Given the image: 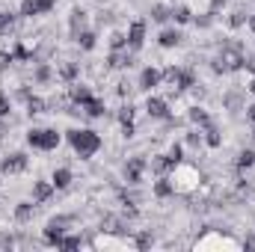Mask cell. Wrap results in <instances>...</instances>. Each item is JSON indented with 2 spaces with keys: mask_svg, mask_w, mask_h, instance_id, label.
Masks as SVG:
<instances>
[{
  "mask_svg": "<svg viewBox=\"0 0 255 252\" xmlns=\"http://www.w3.org/2000/svg\"><path fill=\"white\" fill-rule=\"evenodd\" d=\"M119 202H122L125 208H136V205H139V196H136L133 190L122 187V190H119Z\"/></svg>",
  "mask_w": 255,
  "mask_h": 252,
  "instance_id": "37",
  "label": "cell"
},
{
  "mask_svg": "<svg viewBox=\"0 0 255 252\" xmlns=\"http://www.w3.org/2000/svg\"><path fill=\"white\" fill-rule=\"evenodd\" d=\"M0 247H6V250H12V247H15V241H12L9 235H0Z\"/></svg>",
  "mask_w": 255,
  "mask_h": 252,
  "instance_id": "46",
  "label": "cell"
},
{
  "mask_svg": "<svg viewBox=\"0 0 255 252\" xmlns=\"http://www.w3.org/2000/svg\"><path fill=\"white\" fill-rule=\"evenodd\" d=\"M30 169V157L24 151H12L0 157V175H24Z\"/></svg>",
  "mask_w": 255,
  "mask_h": 252,
  "instance_id": "3",
  "label": "cell"
},
{
  "mask_svg": "<svg viewBox=\"0 0 255 252\" xmlns=\"http://www.w3.org/2000/svg\"><path fill=\"white\" fill-rule=\"evenodd\" d=\"M211 68H214V74H229V65H226L223 57H214L211 60Z\"/></svg>",
  "mask_w": 255,
  "mask_h": 252,
  "instance_id": "42",
  "label": "cell"
},
{
  "mask_svg": "<svg viewBox=\"0 0 255 252\" xmlns=\"http://www.w3.org/2000/svg\"><path fill=\"white\" fill-rule=\"evenodd\" d=\"M202 136H205V145H208V148H220V145H223V130L217 127L214 119L202 127Z\"/></svg>",
  "mask_w": 255,
  "mask_h": 252,
  "instance_id": "17",
  "label": "cell"
},
{
  "mask_svg": "<svg viewBox=\"0 0 255 252\" xmlns=\"http://www.w3.org/2000/svg\"><path fill=\"white\" fill-rule=\"evenodd\" d=\"M196 71H193L190 65H181L178 68V80H175V92H193L196 89Z\"/></svg>",
  "mask_w": 255,
  "mask_h": 252,
  "instance_id": "13",
  "label": "cell"
},
{
  "mask_svg": "<svg viewBox=\"0 0 255 252\" xmlns=\"http://www.w3.org/2000/svg\"><path fill=\"white\" fill-rule=\"evenodd\" d=\"M71 223H74V220H71V217H65V214L54 217V220H48V226H45V244H48V247H57V244H60V238L71 229Z\"/></svg>",
  "mask_w": 255,
  "mask_h": 252,
  "instance_id": "5",
  "label": "cell"
},
{
  "mask_svg": "<svg viewBox=\"0 0 255 252\" xmlns=\"http://www.w3.org/2000/svg\"><path fill=\"white\" fill-rule=\"evenodd\" d=\"M12 57H15V63H36L33 51H30L24 42H15V48H12Z\"/></svg>",
  "mask_w": 255,
  "mask_h": 252,
  "instance_id": "31",
  "label": "cell"
},
{
  "mask_svg": "<svg viewBox=\"0 0 255 252\" xmlns=\"http://www.w3.org/2000/svg\"><path fill=\"white\" fill-rule=\"evenodd\" d=\"M89 98H92V89H89V83H80V80L68 83V101H71V104L83 107V104H86Z\"/></svg>",
  "mask_w": 255,
  "mask_h": 252,
  "instance_id": "11",
  "label": "cell"
},
{
  "mask_svg": "<svg viewBox=\"0 0 255 252\" xmlns=\"http://www.w3.org/2000/svg\"><path fill=\"white\" fill-rule=\"evenodd\" d=\"M107 42H110V51H122V48H128V36L125 33H119V30H113Z\"/></svg>",
  "mask_w": 255,
  "mask_h": 252,
  "instance_id": "38",
  "label": "cell"
},
{
  "mask_svg": "<svg viewBox=\"0 0 255 252\" xmlns=\"http://www.w3.org/2000/svg\"><path fill=\"white\" fill-rule=\"evenodd\" d=\"M244 68H247V71H253V74H255V54H247V63H244Z\"/></svg>",
  "mask_w": 255,
  "mask_h": 252,
  "instance_id": "45",
  "label": "cell"
},
{
  "mask_svg": "<svg viewBox=\"0 0 255 252\" xmlns=\"http://www.w3.org/2000/svg\"><path fill=\"white\" fill-rule=\"evenodd\" d=\"M65 136H68V142H71V148H74V154H77L80 160L95 157V154L101 151V145H104L101 133L92 130V127H71V130H65Z\"/></svg>",
  "mask_w": 255,
  "mask_h": 252,
  "instance_id": "1",
  "label": "cell"
},
{
  "mask_svg": "<svg viewBox=\"0 0 255 252\" xmlns=\"http://www.w3.org/2000/svg\"><path fill=\"white\" fill-rule=\"evenodd\" d=\"M133 244H136V250H148V247H154V235L151 232H139Z\"/></svg>",
  "mask_w": 255,
  "mask_h": 252,
  "instance_id": "39",
  "label": "cell"
},
{
  "mask_svg": "<svg viewBox=\"0 0 255 252\" xmlns=\"http://www.w3.org/2000/svg\"><path fill=\"white\" fill-rule=\"evenodd\" d=\"M181 42H184V36H181L178 27H163L160 36H157V45H160L163 51H172V48H178Z\"/></svg>",
  "mask_w": 255,
  "mask_h": 252,
  "instance_id": "10",
  "label": "cell"
},
{
  "mask_svg": "<svg viewBox=\"0 0 255 252\" xmlns=\"http://www.w3.org/2000/svg\"><path fill=\"white\" fill-rule=\"evenodd\" d=\"M125 36H128V51H142V45H145V21H130Z\"/></svg>",
  "mask_w": 255,
  "mask_h": 252,
  "instance_id": "8",
  "label": "cell"
},
{
  "mask_svg": "<svg viewBox=\"0 0 255 252\" xmlns=\"http://www.w3.org/2000/svg\"><path fill=\"white\" fill-rule=\"evenodd\" d=\"M253 127H255V125H253Z\"/></svg>",
  "mask_w": 255,
  "mask_h": 252,
  "instance_id": "52",
  "label": "cell"
},
{
  "mask_svg": "<svg viewBox=\"0 0 255 252\" xmlns=\"http://www.w3.org/2000/svg\"><path fill=\"white\" fill-rule=\"evenodd\" d=\"M60 130L57 127H30L27 130V145L36 151H57L60 145Z\"/></svg>",
  "mask_w": 255,
  "mask_h": 252,
  "instance_id": "2",
  "label": "cell"
},
{
  "mask_svg": "<svg viewBox=\"0 0 255 252\" xmlns=\"http://www.w3.org/2000/svg\"><path fill=\"white\" fill-rule=\"evenodd\" d=\"M130 65H133V51H128V48L107 54V68H110V71H125Z\"/></svg>",
  "mask_w": 255,
  "mask_h": 252,
  "instance_id": "9",
  "label": "cell"
},
{
  "mask_svg": "<svg viewBox=\"0 0 255 252\" xmlns=\"http://www.w3.org/2000/svg\"><path fill=\"white\" fill-rule=\"evenodd\" d=\"M24 104H27V116H30V119H33V116H42V113L51 110V101H45V98H39V95H30Z\"/></svg>",
  "mask_w": 255,
  "mask_h": 252,
  "instance_id": "24",
  "label": "cell"
},
{
  "mask_svg": "<svg viewBox=\"0 0 255 252\" xmlns=\"http://www.w3.org/2000/svg\"><path fill=\"white\" fill-rule=\"evenodd\" d=\"M18 18H21V15H15V12H0V36H9V33L15 30Z\"/></svg>",
  "mask_w": 255,
  "mask_h": 252,
  "instance_id": "32",
  "label": "cell"
},
{
  "mask_svg": "<svg viewBox=\"0 0 255 252\" xmlns=\"http://www.w3.org/2000/svg\"><path fill=\"white\" fill-rule=\"evenodd\" d=\"M247 18H250V15H247V9H241V6H238V9H232V12H229V27H232V30H241V27H247Z\"/></svg>",
  "mask_w": 255,
  "mask_h": 252,
  "instance_id": "33",
  "label": "cell"
},
{
  "mask_svg": "<svg viewBox=\"0 0 255 252\" xmlns=\"http://www.w3.org/2000/svg\"><path fill=\"white\" fill-rule=\"evenodd\" d=\"M223 107H226V110H232V113H241L247 104H244V95L232 89V92H226V95H223Z\"/></svg>",
  "mask_w": 255,
  "mask_h": 252,
  "instance_id": "29",
  "label": "cell"
},
{
  "mask_svg": "<svg viewBox=\"0 0 255 252\" xmlns=\"http://www.w3.org/2000/svg\"><path fill=\"white\" fill-rule=\"evenodd\" d=\"M187 119H190V125H196V127H205L208 122H211V113H208L205 107H199V104H193L190 110H187Z\"/></svg>",
  "mask_w": 255,
  "mask_h": 252,
  "instance_id": "27",
  "label": "cell"
},
{
  "mask_svg": "<svg viewBox=\"0 0 255 252\" xmlns=\"http://www.w3.org/2000/svg\"><path fill=\"white\" fill-rule=\"evenodd\" d=\"M89 27V15H86V9H71V18H68V30H71V36H77L80 30H86Z\"/></svg>",
  "mask_w": 255,
  "mask_h": 252,
  "instance_id": "18",
  "label": "cell"
},
{
  "mask_svg": "<svg viewBox=\"0 0 255 252\" xmlns=\"http://www.w3.org/2000/svg\"><path fill=\"white\" fill-rule=\"evenodd\" d=\"M80 110H83V116H86V119H104V113H107L104 101H101V98H95V95H92Z\"/></svg>",
  "mask_w": 255,
  "mask_h": 252,
  "instance_id": "21",
  "label": "cell"
},
{
  "mask_svg": "<svg viewBox=\"0 0 255 252\" xmlns=\"http://www.w3.org/2000/svg\"><path fill=\"white\" fill-rule=\"evenodd\" d=\"M148 18H151L154 24H169V21H172V6H166V3H154V6L148 9Z\"/></svg>",
  "mask_w": 255,
  "mask_h": 252,
  "instance_id": "23",
  "label": "cell"
},
{
  "mask_svg": "<svg viewBox=\"0 0 255 252\" xmlns=\"http://www.w3.org/2000/svg\"><path fill=\"white\" fill-rule=\"evenodd\" d=\"M15 63L12 51H0V71H9V65Z\"/></svg>",
  "mask_w": 255,
  "mask_h": 252,
  "instance_id": "43",
  "label": "cell"
},
{
  "mask_svg": "<svg viewBox=\"0 0 255 252\" xmlns=\"http://www.w3.org/2000/svg\"><path fill=\"white\" fill-rule=\"evenodd\" d=\"M247 27H250V33H255V12L247 18Z\"/></svg>",
  "mask_w": 255,
  "mask_h": 252,
  "instance_id": "48",
  "label": "cell"
},
{
  "mask_svg": "<svg viewBox=\"0 0 255 252\" xmlns=\"http://www.w3.org/2000/svg\"><path fill=\"white\" fill-rule=\"evenodd\" d=\"M80 247H83V238H77V235H68V232L60 238V244H57V250H80Z\"/></svg>",
  "mask_w": 255,
  "mask_h": 252,
  "instance_id": "35",
  "label": "cell"
},
{
  "mask_svg": "<svg viewBox=\"0 0 255 252\" xmlns=\"http://www.w3.org/2000/svg\"><path fill=\"white\" fill-rule=\"evenodd\" d=\"M9 113H12V98H9V92L0 89V119H9Z\"/></svg>",
  "mask_w": 255,
  "mask_h": 252,
  "instance_id": "40",
  "label": "cell"
},
{
  "mask_svg": "<svg viewBox=\"0 0 255 252\" xmlns=\"http://www.w3.org/2000/svg\"><path fill=\"white\" fill-rule=\"evenodd\" d=\"M214 18H217V15L208 9V12H202V15H193V24H196L199 30H211V27H214Z\"/></svg>",
  "mask_w": 255,
  "mask_h": 252,
  "instance_id": "36",
  "label": "cell"
},
{
  "mask_svg": "<svg viewBox=\"0 0 255 252\" xmlns=\"http://www.w3.org/2000/svg\"><path fill=\"white\" fill-rule=\"evenodd\" d=\"M157 86H163V71H160V68H154V65H145V68L139 71L136 89H142V92H151V89H157Z\"/></svg>",
  "mask_w": 255,
  "mask_h": 252,
  "instance_id": "7",
  "label": "cell"
},
{
  "mask_svg": "<svg viewBox=\"0 0 255 252\" xmlns=\"http://www.w3.org/2000/svg\"><path fill=\"white\" fill-rule=\"evenodd\" d=\"M57 77L63 80L65 86H68V83H74V80L80 77V63H74V60H65V63L57 68Z\"/></svg>",
  "mask_w": 255,
  "mask_h": 252,
  "instance_id": "20",
  "label": "cell"
},
{
  "mask_svg": "<svg viewBox=\"0 0 255 252\" xmlns=\"http://www.w3.org/2000/svg\"><path fill=\"white\" fill-rule=\"evenodd\" d=\"M57 193V187L51 184V181H33V190H30V196H33V202L36 205H45V202H51V196Z\"/></svg>",
  "mask_w": 255,
  "mask_h": 252,
  "instance_id": "14",
  "label": "cell"
},
{
  "mask_svg": "<svg viewBox=\"0 0 255 252\" xmlns=\"http://www.w3.org/2000/svg\"><path fill=\"white\" fill-rule=\"evenodd\" d=\"M71 39H74V45H77L80 51H95V45H98V33H95V30H89V27H86V30H80V33H77V36H71Z\"/></svg>",
  "mask_w": 255,
  "mask_h": 252,
  "instance_id": "19",
  "label": "cell"
},
{
  "mask_svg": "<svg viewBox=\"0 0 255 252\" xmlns=\"http://www.w3.org/2000/svg\"><path fill=\"white\" fill-rule=\"evenodd\" d=\"M169 157H172L175 163H184V142H172V148H169Z\"/></svg>",
  "mask_w": 255,
  "mask_h": 252,
  "instance_id": "41",
  "label": "cell"
},
{
  "mask_svg": "<svg viewBox=\"0 0 255 252\" xmlns=\"http://www.w3.org/2000/svg\"><path fill=\"white\" fill-rule=\"evenodd\" d=\"M6 133H9V122H6V119H0V139H3Z\"/></svg>",
  "mask_w": 255,
  "mask_h": 252,
  "instance_id": "47",
  "label": "cell"
},
{
  "mask_svg": "<svg viewBox=\"0 0 255 252\" xmlns=\"http://www.w3.org/2000/svg\"><path fill=\"white\" fill-rule=\"evenodd\" d=\"M145 113H148V119H154V122H172L169 101L160 98V95H148V101H145Z\"/></svg>",
  "mask_w": 255,
  "mask_h": 252,
  "instance_id": "6",
  "label": "cell"
},
{
  "mask_svg": "<svg viewBox=\"0 0 255 252\" xmlns=\"http://www.w3.org/2000/svg\"><path fill=\"white\" fill-rule=\"evenodd\" d=\"M184 145H187V148H202V145H205L202 127H196V125H193L190 130H187V136H184Z\"/></svg>",
  "mask_w": 255,
  "mask_h": 252,
  "instance_id": "34",
  "label": "cell"
},
{
  "mask_svg": "<svg viewBox=\"0 0 255 252\" xmlns=\"http://www.w3.org/2000/svg\"><path fill=\"white\" fill-rule=\"evenodd\" d=\"M33 214H36V202L30 199V202H18V205H15V214H12V217H15V223L27 226V223L33 220Z\"/></svg>",
  "mask_w": 255,
  "mask_h": 252,
  "instance_id": "22",
  "label": "cell"
},
{
  "mask_svg": "<svg viewBox=\"0 0 255 252\" xmlns=\"http://www.w3.org/2000/svg\"><path fill=\"white\" fill-rule=\"evenodd\" d=\"M172 21H175L178 27L193 24V9L187 6V3H178V6H172Z\"/></svg>",
  "mask_w": 255,
  "mask_h": 252,
  "instance_id": "28",
  "label": "cell"
},
{
  "mask_svg": "<svg viewBox=\"0 0 255 252\" xmlns=\"http://www.w3.org/2000/svg\"><path fill=\"white\" fill-rule=\"evenodd\" d=\"M151 193H154V199H172V196H175V184H172V178H169V175H157V181H154Z\"/></svg>",
  "mask_w": 255,
  "mask_h": 252,
  "instance_id": "16",
  "label": "cell"
},
{
  "mask_svg": "<svg viewBox=\"0 0 255 252\" xmlns=\"http://www.w3.org/2000/svg\"><path fill=\"white\" fill-rule=\"evenodd\" d=\"M244 110H247V122H250V125H255V101H253V104H247Z\"/></svg>",
  "mask_w": 255,
  "mask_h": 252,
  "instance_id": "44",
  "label": "cell"
},
{
  "mask_svg": "<svg viewBox=\"0 0 255 252\" xmlns=\"http://www.w3.org/2000/svg\"><path fill=\"white\" fill-rule=\"evenodd\" d=\"M54 77H57V68L51 63H36V68H33V83L36 86H48Z\"/></svg>",
  "mask_w": 255,
  "mask_h": 252,
  "instance_id": "15",
  "label": "cell"
},
{
  "mask_svg": "<svg viewBox=\"0 0 255 252\" xmlns=\"http://www.w3.org/2000/svg\"><path fill=\"white\" fill-rule=\"evenodd\" d=\"M175 166H178V163H175L169 154H154V157L148 160V169H151L154 175H172Z\"/></svg>",
  "mask_w": 255,
  "mask_h": 252,
  "instance_id": "12",
  "label": "cell"
},
{
  "mask_svg": "<svg viewBox=\"0 0 255 252\" xmlns=\"http://www.w3.org/2000/svg\"><path fill=\"white\" fill-rule=\"evenodd\" d=\"M145 169H148V160L142 157V154H133V157H128L125 160V184L128 187H136V184H142V175H145Z\"/></svg>",
  "mask_w": 255,
  "mask_h": 252,
  "instance_id": "4",
  "label": "cell"
},
{
  "mask_svg": "<svg viewBox=\"0 0 255 252\" xmlns=\"http://www.w3.org/2000/svg\"><path fill=\"white\" fill-rule=\"evenodd\" d=\"M247 247H253V250H255V235H253V238H247Z\"/></svg>",
  "mask_w": 255,
  "mask_h": 252,
  "instance_id": "49",
  "label": "cell"
},
{
  "mask_svg": "<svg viewBox=\"0 0 255 252\" xmlns=\"http://www.w3.org/2000/svg\"><path fill=\"white\" fill-rule=\"evenodd\" d=\"M247 89H250V92H253V95H255V77H253V80H250V86H247Z\"/></svg>",
  "mask_w": 255,
  "mask_h": 252,
  "instance_id": "50",
  "label": "cell"
},
{
  "mask_svg": "<svg viewBox=\"0 0 255 252\" xmlns=\"http://www.w3.org/2000/svg\"><path fill=\"white\" fill-rule=\"evenodd\" d=\"M71 181H74V175H71V169H68V166L54 169V175H51V184H54L57 190H68V187H71Z\"/></svg>",
  "mask_w": 255,
  "mask_h": 252,
  "instance_id": "25",
  "label": "cell"
},
{
  "mask_svg": "<svg viewBox=\"0 0 255 252\" xmlns=\"http://www.w3.org/2000/svg\"><path fill=\"white\" fill-rule=\"evenodd\" d=\"M0 184H3V181H0Z\"/></svg>",
  "mask_w": 255,
  "mask_h": 252,
  "instance_id": "51",
  "label": "cell"
},
{
  "mask_svg": "<svg viewBox=\"0 0 255 252\" xmlns=\"http://www.w3.org/2000/svg\"><path fill=\"white\" fill-rule=\"evenodd\" d=\"M116 119H119V125H136V107L128 101L119 107V113H116Z\"/></svg>",
  "mask_w": 255,
  "mask_h": 252,
  "instance_id": "30",
  "label": "cell"
},
{
  "mask_svg": "<svg viewBox=\"0 0 255 252\" xmlns=\"http://www.w3.org/2000/svg\"><path fill=\"white\" fill-rule=\"evenodd\" d=\"M235 166H238V172H250V169H255V148H241Z\"/></svg>",
  "mask_w": 255,
  "mask_h": 252,
  "instance_id": "26",
  "label": "cell"
}]
</instances>
